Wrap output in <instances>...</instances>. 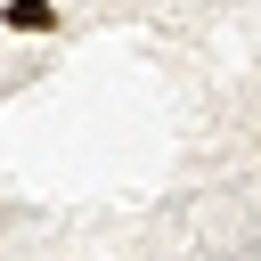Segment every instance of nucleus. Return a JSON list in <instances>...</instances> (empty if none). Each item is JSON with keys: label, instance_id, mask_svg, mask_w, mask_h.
<instances>
[{"label": "nucleus", "instance_id": "f257e3e1", "mask_svg": "<svg viewBox=\"0 0 261 261\" xmlns=\"http://www.w3.org/2000/svg\"><path fill=\"white\" fill-rule=\"evenodd\" d=\"M0 24H8V33H57V0H8Z\"/></svg>", "mask_w": 261, "mask_h": 261}]
</instances>
